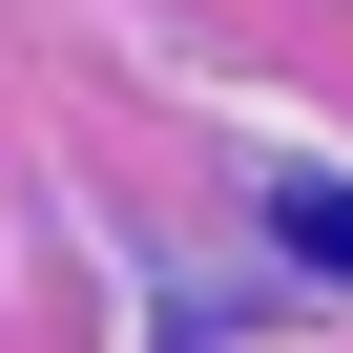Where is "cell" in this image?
Segmentation results:
<instances>
[{"label": "cell", "instance_id": "obj_1", "mask_svg": "<svg viewBox=\"0 0 353 353\" xmlns=\"http://www.w3.org/2000/svg\"><path fill=\"white\" fill-rule=\"evenodd\" d=\"M291 250H312V270H353V188H291Z\"/></svg>", "mask_w": 353, "mask_h": 353}]
</instances>
